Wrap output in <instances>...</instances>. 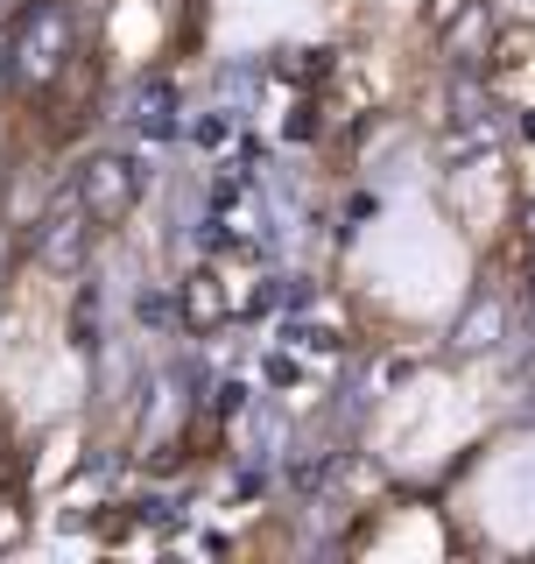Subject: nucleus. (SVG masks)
<instances>
[{
    "mask_svg": "<svg viewBox=\"0 0 535 564\" xmlns=\"http://www.w3.org/2000/svg\"><path fill=\"white\" fill-rule=\"evenodd\" d=\"M70 50H78V22H70L64 0H29L14 14V35H8V70L22 85H57Z\"/></svg>",
    "mask_w": 535,
    "mask_h": 564,
    "instance_id": "nucleus-1",
    "label": "nucleus"
},
{
    "mask_svg": "<svg viewBox=\"0 0 535 564\" xmlns=\"http://www.w3.org/2000/svg\"><path fill=\"white\" fill-rule=\"evenodd\" d=\"M85 247H92V212H85L78 184H70V191H57V198L43 205V219H35V261L57 269V275H78Z\"/></svg>",
    "mask_w": 535,
    "mask_h": 564,
    "instance_id": "nucleus-2",
    "label": "nucleus"
},
{
    "mask_svg": "<svg viewBox=\"0 0 535 564\" xmlns=\"http://www.w3.org/2000/svg\"><path fill=\"white\" fill-rule=\"evenodd\" d=\"M78 198L85 212H92V226H128V212L141 198V170H134V155H92V163L78 170Z\"/></svg>",
    "mask_w": 535,
    "mask_h": 564,
    "instance_id": "nucleus-3",
    "label": "nucleus"
},
{
    "mask_svg": "<svg viewBox=\"0 0 535 564\" xmlns=\"http://www.w3.org/2000/svg\"><path fill=\"white\" fill-rule=\"evenodd\" d=\"M226 317H240L233 311V290H226V269H198L184 282V325L190 332H211V325H226Z\"/></svg>",
    "mask_w": 535,
    "mask_h": 564,
    "instance_id": "nucleus-4",
    "label": "nucleus"
},
{
    "mask_svg": "<svg viewBox=\"0 0 535 564\" xmlns=\"http://www.w3.org/2000/svg\"><path fill=\"white\" fill-rule=\"evenodd\" d=\"M128 120H134V134H149V141H170V134H176V85H170V78H149V85H134V99H128Z\"/></svg>",
    "mask_w": 535,
    "mask_h": 564,
    "instance_id": "nucleus-5",
    "label": "nucleus"
},
{
    "mask_svg": "<svg viewBox=\"0 0 535 564\" xmlns=\"http://www.w3.org/2000/svg\"><path fill=\"white\" fill-rule=\"evenodd\" d=\"M493 332H501V311H493V304H479V311L466 317V332H458V346H487Z\"/></svg>",
    "mask_w": 535,
    "mask_h": 564,
    "instance_id": "nucleus-6",
    "label": "nucleus"
},
{
    "mask_svg": "<svg viewBox=\"0 0 535 564\" xmlns=\"http://www.w3.org/2000/svg\"><path fill=\"white\" fill-rule=\"evenodd\" d=\"M466 8H472V0H430V29H437V35H451Z\"/></svg>",
    "mask_w": 535,
    "mask_h": 564,
    "instance_id": "nucleus-7",
    "label": "nucleus"
},
{
    "mask_svg": "<svg viewBox=\"0 0 535 564\" xmlns=\"http://www.w3.org/2000/svg\"><path fill=\"white\" fill-rule=\"evenodd\" d=\"M8 254H14V240H8V226H0V275H8Z\"/></svg>",
    "mask_w": 535,
    "mask_h": 564,
    "instance_id": "nucleus-8",
    "label": "nucleus"
},
{
    "mask_svg": "<svg viewBox=\"0 0 535 564\" xmlns=\"http://www.w3.org/2000/svg\"><path fill=\"white\" fill-rule=\"evenodd\" d=\"M29 8V0H0V22H8V14H22Z\"/></svg>",
    "mask_w": 535,
    "mask_h": 564,
    "instance_id": "nucleus-9",
    "label": "nucleus"
}]
</instances>
